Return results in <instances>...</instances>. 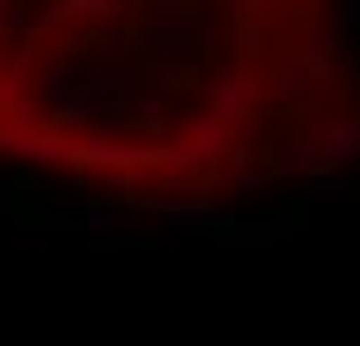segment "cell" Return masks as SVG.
<instances>
[{"instance_id":"obj_16","label":"cell","mask_w":360,"mask_h":346,"mask_svg":"<svg viewBox=\"0 0 360 346\" xmlns=\"http://www.w3.org/2000/svg\"><path fill=\"white\" fill-rule=\"evenodd\" d=\"M347 23H351V28H360V0H347Z\"/></svg>"},{"instance_id":"obj_15","label":"cell","mask_w":360,"mask_h":346,"mask_svg":"<svg viewBox=\"0 0 360 346\" xmlns=\"http://www.w3.org/2000/svg\"><path fill=\"white\" fill-rule=\"evenodd\" d=\"M10 199H14V185L0 176V208H10Z\"/></svg>"},{"instance_id":"obj_6","label":"cell","mask_w":360,"mask_h":346,"mask_svg":"<svg viewBox=\"0 0 360 346\" xmlns=\"http://www.w3.org/2000/svg\"><path fill=\"white\" fill-rule=\"evenodd\" d=\"M125 93V79H120L116 70H93L84 79V93H79V102L88 106V111H97L102 102H111V97H120Z\"/></svg>"},{"instance_id":"obj_2","label":"cell","mask_w":360,"mask_h":346,"mask_svg":"<svg viewBox=\"0 0 360 346\" xmlns=\"http://www.w3.org/2000/svg\"><path fill=\"white\" fill-rule=\"evenodd\" d=\"M222 134H226V125L217 115H199L190 125V134H185L180 167H217V158H222Z\"/></svg>"},{"instance_id":"obj_5","label":"cell","mask_w":360,"mask_h":346,"mask_svg":"<svg viewBox=\"0 0 360 346\" xmlns=\"http://www.w3.org/2000/svg\"><path fill=\"white\" fill-rule=\"evenodd\" d=\"M300 56H305V65L314 70L319 84H328V79H333V56H338V32H333V28H314Z\"/></svg>"},{"instance_id":"obj_4","label":"cell","mask_w":360,"mask_h":346,"mask_svg":"<svg viewBox=\"0 0 360 346\" xmlns=\"http://www.w3.org/2000/svg\"><path fill=\"white\" fill-rule=\"evenodd\" d=\"M314 70L305 65V56H286L282 65H277V97H282L286 106H309V97H314Z\"/></svg>"},{"instance_id":"obj_10","label":"cell","mask_w":360,"mask_h":346,"mask_svg":"<svg viewBox=\"0 0 360 346\" xmlns=\"http://www.w3.org/2000/svg\"><path fill=\"white\" fill-rule=\"evenodd\" d=\"M65 14H88V19H111L120 10V0H56Z\"/></svg>"},{"instance_id":"obj_14","label":"cell","mask_w":360,"mask_h":346,"mask_svg":"<svg viewBox=\"0 0 360 346\" xmlns=\"http://www.w3.org/2000/svg\"><path fill=\"white\" fill-rule=\"evenodd\" d=\"M65 46H70V51H88V32L84 28H75V32L65 28Z\"/></svg>"},{"instance_id":"obj_11","label":"cell","mask_w":360,"mask_h":346,"mask_svg":"<svg viewBox=\"0 0 360 346\" xmlns=\"http://www.w3.org/2000/svg\"><path fill=\"white\" fill-rule=\"evenodd\" d=\"M309 194H314V199H342V194H347V180H342V176H328V171L319 167L314 180H309Z\"/></svg>"},{"instance_id":"obj_13","label":"cell","mask_w":360,"mask_h":346,"mask_svg":"<svg viewBox=\"0 0 360 346\" xmlns=\"http://www.w3.org/2000/svg\"><path fill=\"white\" fill-rule=\"evenodd\" d=\"M264 185H268V176H259V171H236V189L240 194H259Z\"/></svg>"},{"instance_id":"obj_9","label":"cell","mask_w":360,"mask_h":346,"mask_svg":"<svg viewBox=\"0 0 360 346\" xmlns=\"http://www.w3.org/2000/svg\"><path fill=\"white\" fill-rule=\"evenodd\" d=\"M134 115H139V125L162 129V120L171 115V102L167 97H134Z\"/></svg>"},{"instance_id":"obj_7","label":"cell","mask_w":360,"mask_h":346,"mask_svg":"<svg viewBox=\"0 0 360 346\" xmlns=\"http://www.w3.org/2000/svg\"><path fill=\"white\" fill-rule=\"evenodd\" d=\"M129 222H134V212H120V208H88L84 212V226L93 231V236H116Z\"/></svg>"},{"instance_id":"obj_3","label":"cell","mask_w":360,"mask_h":346,"mask_svg":"<svg viewBox=\"0 0 360 346\" xmlns=\"http://www.w3.org/2000/svg\"><path fill=\"white\" fill-rule=\"evenodd\" d=\"M208 115H217L222 125H236V129L250 125V115H255V111H250V97H245V84H240V74H236V70H222V74H217Z\"/></svg>"},{"instance_id":"obj_12","label":"cell","mask_w":360,"mask_h":346,"mask_svg":"<svg viewBox=\"0 0 360 346\" xmlns=\"http://www.w3.org/2000/svg\"><path fill=\"white\" fill-rule=\"evenodd\" d=\"M231 42H236V51H259V42H264V32H259L255 23H240V28L231 32Z\"/></svg>"},{"instance_id":"obj_8","label":"cell","mask_w":360,"mask_h":346,"mask_svg":"<svg viewBox=\"0 0 360 346\" xmlns=\"http://www.w3.org/2000/svg\"><path fill=\"white\" fill-rule=\"evenodd\" d=\"M190 23L185 19H171V23H162V56H185L190 51Z\"/></svg>"},{"instance_id":"obj_1","label":"cell","mask_w":360,"mask_h":346,"mask_svg":"<svg viewBox=\"0 0 360 346\" xmlns=\"http://www.w3.org/2000/svg\"><path fill=\"white\" fill-rule=\"evenodd\" d=\"M291 167H305V162H319V167H347V162H360V115H309L305 129L291 143Z\"/></svg>"}]
</instances>
